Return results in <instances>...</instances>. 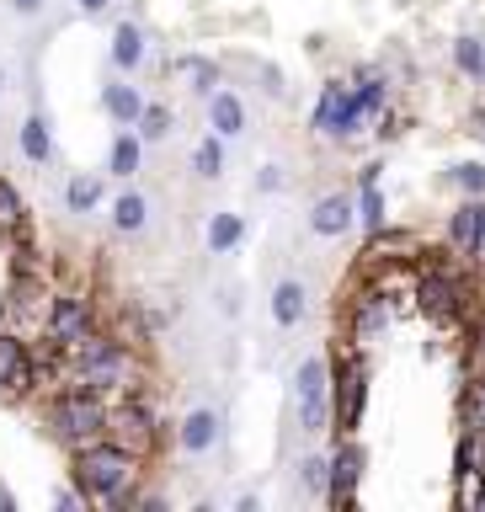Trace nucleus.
I'll use <instances>...</instances> for the list:
<instances>
[{"instance_id":"obj_6","label":"nucleus","mask_w":485,"mask_h":512,"mask_svg":"<svg viewBox=\"0 0 485 512\" xmlns=\"http://www.w3.org/2000/svg\"><path fill=\"white\" fill-rule=\"evenodd\" d=\"M310 128L320 139H331V144H352L358 134H368V118H363V107L352 102V86L347 80H326L315 96V112H310Z\"/></svg>"},{"instance_id":"obj_23","label":"nucleus","mask_w":485,"mask_h":512,"mask_svg":"<svg viewBox=\"0 0 485 512\" xmlns=\"http://www.w3.org/2000/svg\"><path fill=\"white\" fill-rule=\"evenodd\" d=\"M102 198H107V182H102V176L75 171L70 182H64V208H70V214H96V208H102Z\"/></svg>"},{"instance_id":"obj_34","label":"nucleus","mask_w":485,"mask_h":512,"mask_svg":"<svg viewBox=\"0 0 485 512\" xmlns=\"http://www.w3.org/2000/svg\"><path fill=\"white\" fill-rule=\"evenodd\" d=\"M43 6H48V0H11V11H16V16H38Z\"/></svg>"},{"instance_id":"obj_20","label":"nucleus","mask_w":485,"mask_h":512,"mask_svg":"<svg viewBox=\"0 0 485 512\" xmlns=\"http://www.w3.org/2000/svg\"><path fill=\"white\" fill-rule=\"evenodd\" d=\"M16 144H22V160L48 166V160H54V128H48V112H27L22 128H16Z\"/></svg>"},{"instance_id":"obj_26","label":"nucleus","mask_w":485,"mask_h":512,"mask_svg":"<svg viewBox=\"0 0 485 512\" xmlns=\"http://www.w3.org/2000/svg\"><path fill=\"white\" fill-rule=\"evenodd\" d=\"M139 139L144 144H160V139H171V128H176V112L166 107V102H144V112H139Z\"/></svg>"},{"instance_id":"obj_36","label":"nucleus","mask_w":485,"mask_h":512,"mask_svg":"<svg viewBox=\"0 0 485 512\" xmlns=\"http://www.w3.org/2000/svg\"><path fill=\"white\" fill-rule=\"evenodd\" d=\"M0 96H6V70H0Z\"/></svg>"},{"instance_id":"obj_33","label":"nucleus","mask_w":485,"mask_h":512,"mask_svg":"<svg viewBox=\"0 0 485 512\" xmlns=\"http://www.w3.org/2000/svg\"><path fill=\"white\" fill-rule=\"evenodd\" d=\"M379 176H384V160H363V166H358V187L379 182Z\"/></svg>"},{"instance_id":"obj_13","label":"nucleus","mask_w":485,"mask_h":512,"mask_svg":"<svg viewBox=\"0 0 485 512\" xmlns=\"http://www.w3.org/2000/svg\"><path fill=\"white\" fill-rule=\"evenodd\" d=\"M352 224H358V198L352 192H326V198H315V208H310V230L315 235H347Z\"/></svg>"},{"instance_id":"obj_37","label":"nucleus","mask_w":485,"mask_h":512,"mask_svg":"<svg viewBox=\"0 0 485 512\" xmlns=\"http://www.w3.org/2000/svg\"><path fill=\"white\" fill-rule=\"evenodd\" d=\"M480 262H485V246H480Z\"/></svg>"},{"instance_id":"obj_12","label":"nucleus","mask_w":485,"mask_h":512,"mask_svg":"<svg viewBox=\"0 0 485 512\" xmlns=\"http://www.w3.org/2000/svg\"><path fill=\"white\" fill-rule=\"evenodd\" d=\"M448 246H454L464 262H480V246H485V198H464L454 214H448Z\"/></svg>"},{"instance_id":"obj_39","label":"nucleus","mask_w":485,"mask_h":512,"mask_svg":"<svg viewBox=\"0 0 485 512\" xmlns=\"http://www.w3.org/2000/svg\"><path fill=\"white\" fill-rule=\"evenodd\" d=\"M480 384H485V379H480Z\"/></svg>"},{"instance_id":"obj_14","label":"nucleus","mask_w":485,"mask_h":512,"mask_svg":"<svg viewBox=\"0 0 485 512\" xmlns=\"http://www.w3.org/2000/svg\"><path fill=\"white\" fill-rule=\"evenodd\" d=\"M107 59H112V70H123V75L144 70V64H150V38H144V27L139 22H118V27H112Z\"/></svg>"},{"instance_id":"obj_5","label":"nucleus","mask_w":485,"mask_h":512,"mask_svg":"<svg viewBox=\"0 0 485 512\" xmlns=\"http://www.w3.org/2000/svg\"><path fill=\"white\" fill-rule=\"evenodd\" d=\"M363 406H368V363H363V347H342L331 358V427L342 432H358L363 427Z\"/></svg>"},{"instance_id":"obj_27","label":"nucleus","mask_w":485,"mask_h":512,"mask_svg":"<svg viewBox=\"0 0 485 512\" xmlns=\"http://www.w3.org/2000/svg\"><path fill=\"white\" fill-rule=\"evenodd\" d=\"M326 480H331V454H299V486L304 496L326 502Z\"/></svg>"},{"instance_id":"obj_15","label":"nucleus","mask_w":485,"mask_h":512,"mask_svg":"<svg viewBox=\"0 0 485 512\" xmlns=\"http://www.w3.org/2000/svg\"><path fill=\"white\" fill-rule=\"evenodd\" d=\"M208 128H214L219 139H240L251 128V112H246L235 86H219L214 96H208Z\"/></svg>"},{"instance_id":"obj_9","label":"nucleus","mask_w":485,"mask_h":512,"mask_svg":"<svg viewBox=\"0 0 485 512\" xmlns=\"http://www.w3.org/2000/svg\"><path fill=\"white\" fill-rule=\"evenodd\" d=\"M400 320V299H390L384 288L374 283H363V294L347 304V342L352 347H368V342H379L384 331H390Z\"/></svg>"},{"instance_id":"obj_29","label":"nucleus","mask_w":485,"mask_h":512,"mask_svg":"<svg viewBox=\"0 0 485 512\" xmlns=\"http://www.w3.org/2000/svg\"><path fill=\"white\" fill-rule=\"evenodd\" d=\"M448 182H454L464 198H485V160H459V166L448 171Z\"/></svg>"},{"instance_id":"obj_2","label":"nucleus","mask_w":485,"mask_h":512,"mask_svg":"<svg viewBox=\"0 0 485 512\" xmlns=\"http://www.w3.org/2000/svg\"><path fill=\"white\" fill-rule=\"evenodd\" d=\"M70 384H86V390H102V395H123V390H139V358L123 336L112 331H91L86 342L70 347Z\"/></svg>"},{"instance_id":"obj_11","label":"nucleus","mask_w":485,"mask_h":512,"mask_svg":"<svg viewBox=\"0 0 485 512\" xmlns=\"http://www.w3.org/2000/svg\"><path fill=\"white\" fill-rule=\"evenodd\" d=\"M224 438V411L219 406H192L182 422H176V448L192 459H203V454H214Z\"/></svg>"},{"instance_id":"obj_18","label":"nucleus","mask_w":485,"mask_h":512,"mask_svg":"<svg viewBox=\"0 0 485 512\" xmlns=\"http://www.w3.org/2000/svg\"><path fill=\"white\" fill-rule=\"evenodd\" d=\"M144 171V139L139 128H118L107 144V176H118V182H128V176Z\"/></svg>"},{"instance_id":"obj_3","label":"nucleus","mask_w":485,"mask_h":512,"mask_svg":"<svg viewBox=\"0 0 485 512\" xmlns=\"http://www.w3.org/2000/svg\"><path fill=\"white\" fill-rule=\"evenodd\" d=\"M107 416H112V395L86 390V384H64V390L48 395L43 422H48V438L75 454V448L107 438Z\"/></svg>"},{"instance_id":"obj_19","label":"nucleus","mask_w":485,"mask_h":512,"mask_svg":"<svg viewBox=\"0 0 485 512\" xmlns=\"http://www.w3.org/2000/svg\"><path fill=\"white\" fill-rule=\"evenodd\" d=\"M102 107H107V118L118 128H134L139 112H144V91L134 86V80H107V86H102Z\"/></svg>"},{"instance_id":"obj_7","label":"nucleus","mask_w":485,"mask_h":512,"mask_svg":"<svg viewBox=\"0 0 485 512\" xmlns=\"http://www.w3.org/2000/svg\"><path fill=\"white\" fill-rule=\"evenodd\" d=\"M294 406H299V432H304V438H320V432L331 427V358L310 352V358L299 363Z\"/></svg>"},{"instance_id":"obj_4","label":"nucleus","mask_w":485,"mask_h":512,"mask_svg":"<svg viewBox=\"0 0 485 512\" xmlns=\"http://www.w3.org/2000/svg\"><path fill=\"white\" fill-rule=\"evenodd\" d=\"M107 438H112V443H123V448H134L139 459H150V454H160V448H166L171 427H166V416H160L155 395L144 390V384H139V390H123L118 400H112Z\"/></svg>"},{"instance_id":"obj_22","label":"nucleus","mask_w":485,"mask_h":512,"mask_svg":"<svg viewBox=\"0 0 485 512\" xmlns=\"http://www.w3.org/2000/svg\"><path fill=\"white\" fill-rule=\"evenodd\" d=\"M176 80H182L192 96H203V102H208V96L224 86V70L214 59H203V54H187V59H176Z\"/></svg>"},{"instance_id":"obj_25","label":"nucleus","mask_w":485,"mask_h":512,"mask_svg":"<svg viewBox=\"0 0 485 512\" xmlns=\"http://www.w3.org/2000/svg\"><path fill=\"white\" fill-rule=\"evenodd\" d=\"M27 235V208L16 198V187L0 176V240H22Z\"/></svg>"},{"instance_id":"obj_21","label":"nucleus","mask_w":485,"mask_h":512,"mask_svg":"<svg viewBox=\"0 0 485 512\" xmlns=\"http://www.w3.org/2000/svg\"><path fill=\"white\" fill-rule=\"evenodd\" d=\"M240 240H246V219H240L235 208H219V214H208V224H203V246L214 251V256H230Z\"/></svg>"},{"instance_id":"obj_10","label":"nucleus","mask_w":485,"mask_h":512,"mask_svg":"<svg viewBox=\"0 0 485 512\" xmlns=\"http://www.w3.org/2000/svg\"><path fill=\"white\" fill-rule=\"evenodd\" d=\"M363 443H358V432H347L342 443H336V454H331V480H326V502L331 507H352V496H358V480H363Z\"/></svg>"},{"instance_id":"obj_24","label":"nucleus","mask_w":485,"mask_h":512,"mask_svg":"<svg viewBox=\"0 0 485 512\" xmlns=\"http://www.w3.org/2000/svg\"><path fill=\"white\" fill-rule=\"evenodd\" d=\"M224 144H230V139H219V134H208V139L192 144V176H198V182H219V176H224V166H230Z\"/></svg>"},{"instance_id":"obj_35","label":"nucleus","mask_w":485,"mask_h":512,"mask_svg":"<svg viewBox=\"0 0 485 512\" xmlns=\"http://www.w3.org/2000/svg\"><path fill=\"white\" fill-rule=\"evenodd\" d=\"M112 6V0H75V11H86V16H102Z\"/></svg>"},{"instance_id":"obj_38","label":"nucleus","mask_w":485,"mask_h":512,"mask_svg":"<svg viewBox=\"0 0 485 512\" xmlns=\"http://www.w3.org/2000/svg\"><path fill=\"white\" fill-rule=\"evenodd\" d=\"M480 342H485V336H480Z\"/></svg>"},{"instance_id":"obj_30","label":"nucleus","mask_w":485,"mask_h":512,"mask_svg":"<svg viewBox=\"0 0 485 512\" xmlns=\"http://www.w3.org/2000/svg\"><path fill=\"white\" fill-rule=\"evenodd\" d=\"M352 198H358V224H363V230H379V224H384V192H379V182L358 187Z\"/></svg>"},{"instance_id":"obj_1","label":"nucleus","mask_w":485,"mask_h":512,"mask_svg":"<svg viewBox=\"0 0 485 512\" xmlns=\"http://www.w3.org/2000/svg\"><path fill=\"white\" fill-rule=\"evenodd\" d=\"M139 475H144V459L134 448L112 443V438H96V443L70 454V480L80 486V496H86L91 507H134Z\"/></svg>"},{"instance_id":"obj_16","label":"nucleus","mask_w":485,"mask_h":512,"mask_svg":"<svg viewBox=\"0 0 485 512\" xmlns=\"http://www.w3.org/2000/svg\"><path fill=\"white\" fill-rule=\"evenodd\" d=\"M304 315H310V288H304L299 278H278V283H272V326L294 331Z\"/></svg>"},{"instance_id":"obj_17","label":"nucleus","mask_w":485,"mask_h":512,"mask_svg":"<svg viewBox=\"0 0 485 512\" xmlns=\"http://www.w3.org/2000/svg\"><path fill=\"white\" fill-rule=\"evenodd\" d=\"M150 214H155V208H150V198H144L139 187H123L118 198H112V208H107V219H112V230H118V235H144V230H150Z\"/></svg>"},{"instance_id":"obj_8","label":"nucleus","mask_w":485,"mask_h":512,"mask_svg":"<svg viewBox=\"0 0 485 512\" xmlns=\"http://www.w3.org/2000/svg\"><path fill=\"white\" fill-rule=\"evenodd\" d=\"M96 331V304L80 294V288H64V294L48 299V320H43V336L54 347L70 352L75 342H86V336Z\"/></svg>"},{"instance_id":"obj_31","label":"nucleus","mask_w":485,"mask_h":512,"mask_svg":"<svg viewBox=\"0 0 485 512\" xmlns=\"http://www.w3.org/2000/svg\"><path fill=\"white\" fill-rule=\"evenodd\" d=\"M374 123H379L374 134H379L384 144H395V139H400V134H406V128H411V112H400V107H384Z\"/></svg>"},{"instance_id":"obj_28","label":"nucleus","mask_w":485,"mask_h":512,"mask_svg":"<svg viewBox=\"0 0 485 512\" xmlns=\"http://www.w3.org/2000/svg\"><path fill=\"white\" fill-rule=\"evenodd\" d=\"M454 70L470 75V80H485V43L480 38H459L454 43Z\"/></svg>"},{"instance_id":"obj_32","label":"nucleus","mask_w":485,"mask_h":512,"mask_svg":"<svg viewBox=\"0 0 485 512\" xmlns=\"http://www.w3.org/2000/svg\"><path fill=\"white\" fill-rule=\"evenodd\" d=\"M283 187H288L283 166H262V171H256V192H283Z\"/></svg>"}]
</instances>
